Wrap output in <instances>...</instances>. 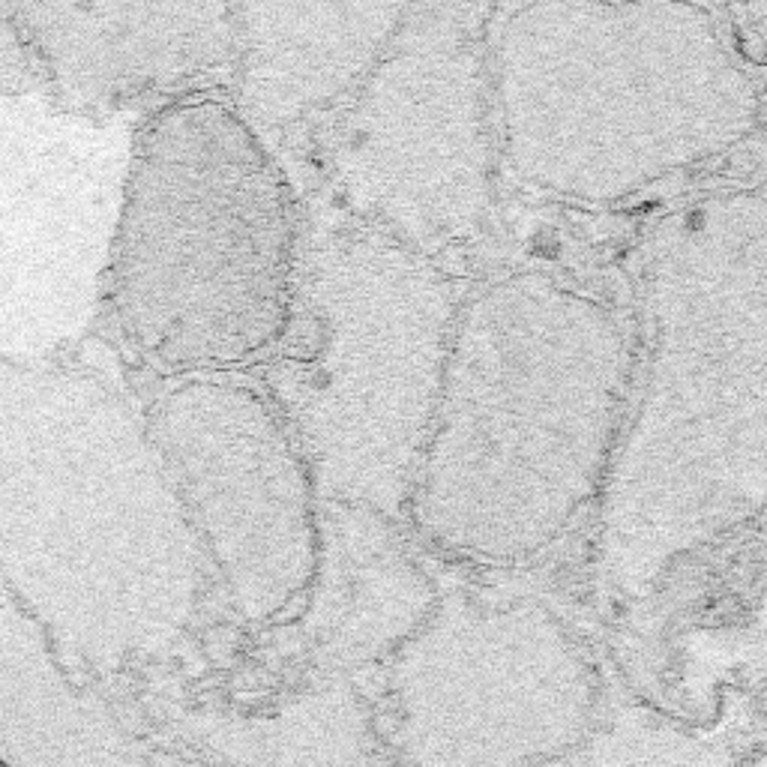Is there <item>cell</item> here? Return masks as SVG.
Instances as JSON below:
<instances>
[{
  "label": "cell",
  "instance_id": "cell-1",
  "mask_svg": "<svg viewBox=\"0 0 767 767\" xmlns=\"http://www.w3.org/2000/svg\"><path fill=\"white\" fill-rule=\"evenodd\" d=\"M645 357L597 498L615 603L767 507V180L669 210L642 258Z\"/></svg>",
  "mask_w": 767,
  "mask_h": 767
},
{
  "label": "cell",
  "instance_id": "cell-2",
  "mask_svg": "<svg viewBox=\"0 0 767 767\" xmlns=\"http://www.w3.org/2000/svg\"><path fill=\"white\" fill-rule=\"evenodd\" d=\"M621 315L546 270L462 294L408 525L438 552L513 567L603 492L633 390Z\"/></svg>",
  "mask_w": 767,
  "mask_h": 767
},
{
  "label": "cell",
  "instance_id": "cell-3",
  "mask_svg": "<svg viewBox=\"0 0 767 767\" xmlns=\"http://www.w3.org/2000/svg\"><path fill=\"white\" fill-rule=\"evenodd\" d=\"M210 579L138 408L108 375L0 357V582L90 657L168 642Z\"/></svg>",
  "mask_w": 767,
  "mask_h": 767
},
{
  "label": "cell",
  "instance_id": "cell-4",
  "mask_svg": "<svg viewBox=\"0 0 767 767\" xmlns=\"http://www.w3.org/2000/svg\"><path fill=\"white\" fill-rule=\"evenodd\" d=\"M489 96L498 165L573 204L627 201L717 162L765 117L723 9L663 0L495 6Z\"/></svg>",
  "mask_w": 767,
  "mask_h": 767
},
{
  "label": "cell",
  "instance_id": "cell-5",
  "mask_svg": "<svg viewBox=\"0 0 767 767\" xmlns=\"http://www.w3.org/2000/svg\"><path fill=\"white\" fill-rule=\"evenodd\" d=\"M105 264L120 336L165 375L228 372L282 342L300 273L297 207L237 105L195 93L138 129Z\"/></svg>",
  "mask_w": 767,
  "mask_h": 767
},
{
  "label": "cell",
  "instance_id": "cell-6",
  "mask_svg": "<svg viewBox=\"0 0 767 767\" xmlns=\"http://www.w3.org/2000/svg\"><path fill=\"white\" fill-rule=\"evenodd\" d=\"M459 303L444 267L351 222L300 249L309 348L279 411L321 504L408 519Z\"/></svg>",
  "mask_w": 767,
  "mask_h": 767
},
{
  "label": "cell",
  "instance_id": "cell-7",
  "mask_svg": "<svg viewBox=\"0 0 767 767\" xmlns=\"http://www.w3.org/2000/svg\"><path fill=\"white\" fill-rule=\"evenodd\" d=\"M492 15V3H408L327 144L345 219L438 267L474 246L495 210Z\"/></svg>",
  "mask_w": 767,
  "mask_h": 767
},
{
  "label": "cell",
  "instance_id": "cell-8",
  "mask_svg": "<svg viewBox=\"0 0 767 767\" xmlns=\"http://www.w3.org/2000/svg\"><path fill=\"white\" fill-rule=\"evenodd\" d=\"M144 420L225 600L246 621L297 618L318 570L321 498L282 411L228 375H189Z\"/></svg>",
  "mask_w": 767,
  "mask_h": 767
},
{
  "label": "cell",
  "instance_id": "cell-9",
  "mask_svg": "<svg viewBox=\"0 0 767 767\" xmlns=\"http://www.w3.org/2000/svg\"><path fill=\"white\" fill-rule=\"evenodd\" d=\"M21 42L72 105L177 90L234 66L231 3H9Z\"/></svg>",
  "mask_w": 767,
  "mask_h": 767
},
{
  "label": "cell",
  "instance_id": "cell-10",
  "mask_svg": "<svg viewBox=\"0 0 767 767\" xmlns=\"http://www.w3.org/2000/svg\"><path fill=\"white\" fill-rule=\"evenodd\" d=\"M408 3H240L237 111L264 138L330 114L381 57Z\"/></svg>",
  "mask_w": 767,
  "mask_h": 767
},
{
  "label": "cell",
  "instance_id": "cell-11",
  "mask_svg": "<svg viewBox=\"0 0 767 767\" xmlns=\"http://www.w3.org/2000/svg\"><path fill=\"white\" fill-rule=\"evenodd\" d=\"M735 45L750 63L767 66V3H732L723 6Z\"/></svg>",
  "mask_w": 767,
  "mask_h": 767
},
{
  "label": "cell",
  "instance_id": "cell-12",
  "mask_svg": "<svg viewBox=\"0 0 767 767\" xmlns=\"http://www.w3.org/2000/svg\"><path fill=\"white\" fill-rule=\"evenodd\" d=\"M765 111H767V93H765Z\"/></svg>",
  "mask_w": 767,
  "mask_h": 767
}]
</instances>
